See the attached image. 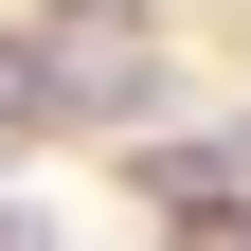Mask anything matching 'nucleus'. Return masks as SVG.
Here are the masks:
<instances>
[{"label": "nucleus", "mask_w": 251, "mask_h": 251, "mask_svg": "<svg viewBox=\"0 0 251 251\" xmlns=\"http://www.w3.org/2000/svg\"><path fill=\"white\" fill-rule=\"evenodd\" d=\"M36 54H54V126H162V36L144 0H36Z\"/></svg>", "instance_id": "nucleus-1"}, {"label": "nucleus", "mask_w": 251, "mask_h": 251, "mask_svg": "<svg viewBox=\"0 0 251 251\" xmlns=\"http://www.w3.org/2000/svg\"><path fill=\"white\" fill-rule=\"evenodd\" d=\"M0 144H54V54H36V18L0 36Z\"/></svg>", "instance_id": "nucleus-2"}]
</instances>
